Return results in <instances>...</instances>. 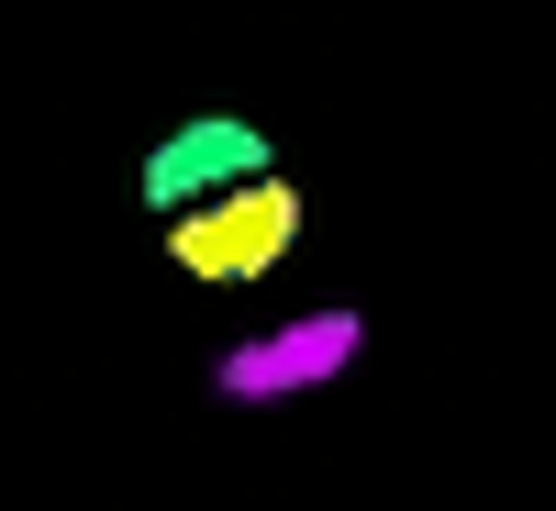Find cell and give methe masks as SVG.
Listing matches in <instances>:
<instances>
[{"label":"cell","instance_id":"6da1fadb","mask_svg":"<svg viewBox=\"0 0 556 511\" xmlns=\"http://www.w3.org/2000/svg\"><path fill=\"white\" fill-rule=\"evenodd\" d=\"M301 234V201L278 190V178H235V190H212L190 212H167V256L212 278V290H245V278H267L278 256H290Z\"/></svg>","mask_w":556,"mask_h":511},{"label":"cell","instance_id":"7a4b0ae2","mask_svg":"<svg viewBox=\"0 0 556 511\" xmlns=\"http://www.w3.org/2000/svg\"><path fill=\"white\" fill-rule=\"evenodd\" d=\"M235 178H267V133L245 112H201V123H178L167 145L146 156V201L156 212H190L212 190H235Z\"/></svg>","mask_w":556,"mask_h":511}]
</instances>
